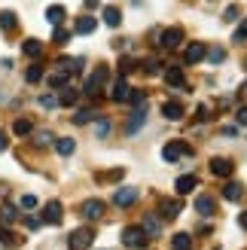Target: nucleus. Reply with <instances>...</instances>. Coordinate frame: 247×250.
I'll use <instances>...</instances> for the list:
<instances>
[{
	"instance_id": "nucleus-46",
	"label": "nucleus",
	"mask_w": 247,
	"mask_h": 250,
	"mask_svg": "<svg viewBox=\"0 0 247 250\" xmlns=\"http://www.w3.org/2000/svg\"><path fill=\"white\" fill-rule=\"evenodd\" d=\"M223 55H226L223 49H211V61H223Z\"/></svg>"
},
{
	"instance_id": "nucleus-32",
	"label": "nucleus",
	"mask_w": 247,
	"mask_h": 250,
	"mask_svg": "<svg viewBox=\"0 0 247 250\" xmlns=\"http://www.w3.org/2000/svg\"><path fill=\"white\" fill-rule=\"evenodd\" d=\"M98 113H95V110H77V113H73V122H77V125H85V122H92Z\"/></svg>"
},
{
	"instance_id": "nucleus-34",
	"label": "nucleus",
	"mask_w": 247,
	"mask_h": 250,
	"mask_svg": "<svg viewBox=\"0 0 247 250\" xmlns=\"http://www.w3.org/2000/svg\"><path fill=\"white\" fill-rule=\"evenodd\" d=\"M131 70H134V58H122L119 61V73L125 77V73H131Z\"/></svg>"
},
{
	"instance_id": "nucleus-7",
	"label": "nucleus",
	"mask_w": 247,
	"mask_h": 250,
	"mask_svg": "<svg viewBox=\"0 0 247 250\" xmlns=\"http://www.w3.org/2000/svg\"><path fill=\"white\" fill-rule=\"evenodd\" d=\"M159 217L162 220H177L180 217V202H174V198H162V202H159Z\"/></svg>"
},
{
	"instance_id": "nucleus-26",
	"label": "nucleus",
	"mask_w": 247,
	"mask_h": 250,
	"mask_svg": "<svg viewBox=\"0 0 247 250\" xmlns=\"http://www.w3.org/2000/svg\"><path fill=\"white\" fill-rule=\"evenodd\" d=\"M55 149H58V156H70L73 149H77V144H73V137H58Z\"/></svg>"
},
{
	"instance_id": "nucleus-19",
	"label": "nucleus",
	"mask_w": 247,
	"mask_h": 250,
	"mask_svg": "<svg viewBox=\"0 0 247 250\" xmlns=\"http://www.w3.org/2000/svg\"><path fill=\"white\" fill-rule=\"evenodd\" d=\"M223 198H226V202H241V198H244V186L241 183H226L223 186Z\"/></svg>"
},
{
	"instance_id": "nucleus-40",
	"label": "nucleus",
	"mask_w": 247,
	"mask_h": 250,
	"mask_svg": "<svg viewBox=\"0 0 247 250\" xmlns=\"http://www.w3.org/2000/svg\"><path fill=\"white\" fill-rule=\"evenodd\" d=\"M144 70H146V73H159V61H156V58H146V61H144Z\"/></svg>"
},
{
	"instance_id": "nucleus-6",
	"label": "nucleus",
	"mask_w": 247,
	"mask_h": 250,
	"mask_svg": "<svg viewBox=\"0 0 247 250\" xmlns=\"http://www.w3.org/2000/svg\"><path fill=\"white\" fill-rule=\"evenodd\" d=\"M138 189H134V186H122V189H116L113 192V205L116 208H128V205H134V202H138Z\"/></svg>"
},
{
	"instance_id": "nucleus-2",
	"label": "nucleus",
	"mask_w": 247,
	"mask_h": 250,
	"mask_svg": "<svg viewBox=\"0 0 247 250\" xmlns=\"http://www.w3.org/2000/svg\"><path fill=\"white\" fill-rule=\"evenodd\" d=\"M107 80H110V70H107V67H95L92 77L85 80V89H82V92L89 95V98H98V95H101V89L107 85Z\"/></svg>"
},
{
	"instance_id": "nucleus-16",
	"label": "nucleus",
	"mask_w": 247,
	"mask_h": 250,
	"mask_svg": "<svg viewBox=\"0 0 247 250\" xmlns=\"http://www.w3.org/2000/svg\"><path fill=\"white\" fill-rule=\"evenodd\" d=\"M195 186H199V177H192V174H186V177H177V183H174V189H177V195H186V192H192Z\"/></svg>"
},
{
	"instance_id": "nucleus-1",
	"label": "nucleus",
	"mask_w": 247,
	"mask_h": 250,
	"mask_svg": "<svg viewBox=\"0 0 247 250\" xmlns=\"http://www.w3.org/2000/svg\"><path fill=\"white\" fill-rule=\"evenodd\" d=\"M122 244L131 247V250H144L146 244H150V235H146L141 226H125L122 229Z\"/></svg>"
},
{
	"instance_id": "nucleus-4",
	"label": "nucleus",
	"mask_w": 247,
	"mask_h": 250,
	"mask_svg": "<svg viewBox=\"0 0 247 250\" xmlns=\"http://www.w3.org/2000/svg\"><path fill=\"white\" fill-rule=\"evenodd\" d=\"M189 153H192V146H186V141H171L162 149V159L165 162H177L180 156H189Z\"/></svg>"
},
{
	"instance_id": "nucleus-24",
	"label": "nucleus",
	"mask_w": 247,
	"mask_h": 250,
	"mask_svg": "<svg viewBox=\"0 0 247 250\" xmlns=\"http://www.w3.org/2000/svg\"><path fill=\"white\" fill-rule=\"evenodd\" d=\"M165 83L174 85V89H180V85H183V70L180 67H168L165 70Z\"/></svg>"
},
{
	"instance_id": "nucleus-30",
	"label": "nucleus",
	"mask_w": 247,
	"mask_h": 250,
	"mask_svg": "<svg viewBox=\"0 0 247 250\" xmlns=\"http://www.w3.org/2000/svg\"><path fill=\"white\" fill-rule=\"evenodd\" d=\"M49 85H52V89H64V85H67V73L64 70H55L52 77H49Z\"/></svg>"
},
{
	"instance_id": "nucleus-47",
	"label": "nucleus",
	"mask_w": 247,
	"mask_h": 250,
	"mask_svg": "<svg viewBox=\"0 0 247 250\" xmlns=\"http://www.w3.org/2000/svg\"><path fill=\"white\" fill-rule=\"evenodd\" d=\"M98 3H101V0H85V9H98Z\"/></svg>"
},
{
	"instance_id": "nucleus-21",
	"label": "nucleus",
	"mask_w": 247,
	"mask_h": 250,
	"mask_svg": "<svg viewBox=\"0 0 247 250\" xmlns=\"http://www.w3.org/2000/svg\"><path fill=\"white\" fill-rule=\"evenodd\" d=\"M192 247V235L189 232H177L174 238H171V250H189Z\"/></svg>"
},
{
	"instance_id": "nucleus-45",
	"label": "nucleus",
	"mask_w": 247,
	"mask_h": 250,
	"mask_svg": "<svg viewBox=\"0 0 247 250\" xmlns=\"http://www.w3.org/2000/svg\"><path fill=\"white\" fill-rule=\"evenodd\" d=\"M40 223H43V220H37V217H28V220H24V226H28V229H37Z\"/></svg>"
},
{
	"instance_id": "nucleus-29",
	"label": "nucleus",
	"mask_w": 247,
	"mask_h": 250,
	"mask_svg": "<svg viewBox=\"0 0 247 250\" xmlns=\"http://www.w3.org/2000/svg\"><path fill=\"white\" fill-rule=\"evenodd\" d=\"M0 28H3V31H12V28H16V12H9V9L0 12Z\"/></svg>"
},
{
	"instance_id": "nucleus-38",
	"label": "nucleus",
	"mask_w": 247,
	"mask_h": 250,
	"mask_svg": "<svg viewBox=\"0 0 247 250\" xmlns=\"http://www.w3.org/2000/svg\"><path fill=\"white\" fill-rule=\"evenodd\" d=\"M40 104H43L46 110H52V107H58V98H55V95H43V98H40Z\"/></svg>"
},
{
	"instance_id": "nucleus-39",
	"label": "nucleus",
	"mask_w": 247,
	"mask_h": 250,
	"mask_svg": "<svg viewBox=\"0 0 247 250\" xmlns=\"http://www.w3.org/2000/svg\"><path fill=\"white\" fill-rule=\"evenodd\" d=\"M244 40H247V19L241 21V28L235 31V43H244Z\"/></svg>"
},
{
	"instance_id": "nucleus-25",
	"label": "nucleus",
	"mask_w": 247,
	"mask_h": 250,
	"mask_svg": "<svg viewBox=\"0 0 247 250\" xmlns=\"http://www.w3.org/2000/svg\"><path fill=\"white\" fill-rule=\"evenodd\" d=\"M144 122H146V110H138V113H131V119H128V125H125V131H128V134H134Z\"/></svg>"
},
{
	"instance_id": "nucleus-18",
	"label": "nucleus",
	"mask_w": 247,
	"mask_h": 250,
	"mask_svg": "<svg viewBox=\"0 0 247 250\" xmlns=\"http://www.w3.org/2000/svg\"><path fill=\"white\" fill-rule=\"evenodd\" d=\"M21 52L28 55V58H40V55H43V43L34 40V37H28V40L21 43Z\"/></svg>"
},
{
	"instance_id": "nucleus-37",
	"label": "nucleus",
	"mask_w": 247,
	"mask_h": 250,
	"mask_svg": "<svg viewBox=\"0 0 247 250\" xmlns=\"http://www.w3.org/2000/svg\"><path fill=\"white\" fill-rule=\"evenodd\" d=\"M0 241H3V244H16V235H12L6 226H0Z\"/></svg>"
},
{
	"instance_id": "nucleus-36",
	"label": "nucleus",
	"mask_w": 247,
	"mask_h": 250,
	"mask_svg": "<svg viewBox=\"0 0 247 250\" xmlns=\"http://www.w3.org/2000/svg\"><path fill=\"white\" fill-rule=\"evenodd\" d=\"M52 144V134L49 131H37V146H49Z\"/></svg>"
},
{
	"instance_id": "nucleus-15",
	"label": "nucleus",
	"mask_w": 247,
	"mask_h": 250,
	"mask_svg": "<svg viewBox=\"0 0 247 250\" xmlns=\"http://www.w3.org/2000/svg\"><path fill=\"white\" fill-rule=\"evenodd\" d=\"M141 229L150 235V238H159V235H162V223H159L153 214H146V217H144V223H141Z\"/></svg>"
},
{
	"instance_id": "nucleus-11",
	"label": "nucleus",
	"mask_w": 247,
	"mask_h": 250,
	"mask_svg": "<svg viewBox=\"0 0 247 250\" xmlns=\"http://www.w3.org/2000/svg\"><path fill=\"white\" fill-rule=\"evenodd\" d=\"M128 95H131V89H128V83H125V77H119L116 83H113V92H110V98H113V101H128Z\"/></svg>"
},
{
	"instance_id": "nucleus-3",
	"label": "nucleus",
	"mask_w": 247,
	"mask_h": 250,
	"mask_svg": "<svg viewBox=\"0 0 247 250\" xmlns=\"http://www.w3.org/2000/svg\"><path fill=\"white\" fill-rule=\"evenodd\" d=\"M92 241H95V232H92L89 226H80V229H73V232H70L67 247H70V250H89Z\"/></svg>"
},
{
	"instance_id": "nucleus-10",
	"label": "nucleus",
	"mask_w": 247,
	"mask_h": 250,
	"mask_svg": "<svg viewBox=\"0 0 247 250\" xmlns=\"http://www.w3.org/2000/svg\"><path fill=\"white\" fill-rule=\"evenodd\" d=\"M43 223H52V226H58L61 223V202H49L46 208H43V217H40Z\"/></svg>"
},
{
	"instance_id": "nucleus-28",
	"label": "nucleus",
	"mask_w": 247,
	"mask_h": 250,
	"mask_svg": "<svg viewBox=\"0 0 247 250\" xmlns=\"http://www.w3.org/2000/svg\"><path fill=\"white\" fill-rule=\"evenodd\" d=\"M55 67L64 70V73H77V70H80V61H77V58H61Z\"/></svg>"
},
{
	"instance_id": "nucleus-42",
	"label": "nucleus",
	"mask_w": 247,
	"mask_h": 250,
	"mask_svg": "<svg viewBox=\"0 0 247 250\" xmlns=\"http://www.w3.org/2000/svg\"><path fill=\"white\" fill-rule=\"evenodd\" d=\"M235 125H247V107H238L235 110Z\"/></svg>"
},
{
	"instance_id": "nucleus-43",
	"label": "nucleus",
	"mask_w": 247,
	"mask_h": 250,
	"mask_svg": "<svg viewBox=\"0 0 247 250\" xmlns=\"http://www.w3.org/2000/svg\"><path fill=\"white\" fill-rule=\"evenodd\" d=\"M223 19H226V21H235V19H238V6H229V9L223 12Z\"/></svg>"
},
{
	"instance_id": "nucleus-41",
	"label": "nucleus",
	"mask_w": 247,
	"mask_h": 250,
	"mask_svg": "<svg viewBox=\"0 0 247 250\" xmlns=\"http://www.w3.org/2000/svg\"><path fill=\"white\" fill-rule=\"evenodd\" d=\"M21 208H24V210H34V208H37V198H34V195H21Z\"/></svg>"
},
{
	"instance_id": "nucleus-31",
	"label": "nucleus",
	"mask_w": 247,
	"mask_h": 250,
	"mask_svg": "<svg viewBox=\"0 0 247 250\" xmlns=\"http://www.w3.org/2000/svg\"><path fill=\"white\" fill-rule=\"evenodd\" d=\"M24 80H28V83H40L43 80V67L40 64H31L28 70H24Z\"/></svg>"
},
{
	"instance_id": "nucleus-14",
	"label": "nucleus",
	"mask_w": 247,
	"mask_h": 250,
	"mask_svg": "<svg viewBox=\"0 0 247 250\" xmlns=\"http://www.w3.org/2000/svg\"><path fill=\"white\" fill-rule=\"evenodd\" d=\"M195 210H199L202 217H211L214 210H217V202H214L211 195H199V198H195Z\"/></svg>"
},
{
	"instance_id": "nucleus-20",
	"label": "nucleus",
	"mask_w": 247,
	"mask_h": 250,
	"mask_svg": "<svg viewBox=\"0 0 247 250\" xmlns=\"http://www.w3.org/2000/svg\"><path fill=\"white\" fill-rule=\"evenodd\" d=\"M77 98H80V92L73 89V85H64V89H61V95H58V104H61V107H73V104H77Z\"/></svg>"
},
{
	"instance_id": "nucleus-35",
	"label": "nucleus",
	"mask_w": 247,
	"mask_h": 250,
	"mask_svg": "<svg viewBox=\"0 0 247 250\" xmlns=\"http://www.w3.org/2000/svg\"><path fill=\"white\" fill-rule=\"evenodd\" d=\"M52 37H55V43H58V46H64V43L70 40V34H67V31H61V24L55 28V34H52Z\"/></svg>"
},
{
	"instance_id": "nucleus-50",
	"label": "nucleus",
	"mask_w": 247,
	"mask_h": 250,
	"mask_svg": "<svg viewBox=\"0 0 247 250\" xmlns=\"http://www.w3.org/2000/svg\"><path fill=\"white\" fill-rule=\"evenodd\" d=\"M244 64H247V58H244Z\"/></svg>"
},
{
	"instance_id": "nucleus-8",
	"label": "nucleus",
	"mask_w": 247,
	"mask_h": 250,
	"mask_svg": "<svg viewBox=\"0 0 247 250\" xmlns=\"http://www.w3.org/2000/svg\"><path fill=\"white\" fill-rule=\"evenodd\" d=\"M205 55H207V46L205 43H189L186 52H183V61H186V64H199Z\"/></svg>"
},
{
	"instance_id": "nucleus-9",
	"label": "nucleus",
	"mask_w": 247,
	"mask_h": 250,
	"mask_svg": "<svg viewBox=\"0 0 247 250\" xmlns=\"http://www.w3.org/2000/svg\"><path fill=\"white\" fill-rule=\"evenodd\" d=\"M235 171V165L226 159V156H217V159H211V174L214 177H229V174Z\"/></svg>"
},
{
	"instance_id": "nucleus-13",
	"label": "nucleus",
	"mask_w": 247,
	"mask_h": 250,
	"mask_svg": "<svg viewBox=\"0 0 247 250\" xmlns=\"http://www.w3.org/2000/svg\"><path fill=\"white\" fill-rule=\"evenodd\" d=\"M162 116L171 119V122L183 119V104H180V101H165V104H162Z\"/></svg>"
},
{
	"instance_id": "nucleus-22",
	"label": "nucleus",
	"mask_w": 247,
	"mask_h": 250,
	"mask_svg": "<svg viewBox=\"0 0 247 250\" xmlns=\"http://www.w3.org/2000/svg\"><path fill=\"white\" fill-rule=\"evenodd\" d=\"M95 28H98V19H92V16L77 19V34H95Z\"/></svg>"
},
{
	"instance_id": "nucleus-44",
	"label": "nucleus",
	"mask_w": 247,
	"mask_h": 250,
	"mask_svg": "<svg viewBox=\"0 0 247 250\" xmlns=\"http://www.w3.org/2000/svg\"><path fill=\"white\" fill-rule=\"evenodd\" d=\"M107 131H110V122H107V119H101V122H98V134H101V137H104Z\"/></svg>"
},
{
	"instance_id": "nucleus-33",
	"label": "nucleus",
	"mask_w": 247,
	"mask_h": 250,
	"mask_svg": "<svg viewBox=\"0 0 247 250\" xmlns=\"http://www.w3.org/2000/svg\"><path fill=\"white\" fill-rule=\"evenodd\" d=\"M16 217H19V210L12 208V205H3V208H0V220H3V223H12Z\"/></svg>"
},
{
	"instance_id": "nucleus-23",
	"label": "nucleus",
	"mask_w": 247,
	"mask_h": 250,
	"mask_svg": "<svg viewBox=\"0 0 247 250\" xmlns=\"http://www.w3.org/2000/svg\"><path fill=\"white\" fill-rule=\"evenodd\" d=\"M104 21L110 24V28H119V24H122V12L116 6H104Z\"/></svg>"
},
{
	"instance_id": "nucleus-48",
	"label": "nucleus",
	"mask_w": 247,
	"mask_h": 250,
	"mask_svg": "<svg viewBox=\"0 0 247 250\" xmlns=\"http://www.w3.org/2000/svg\"><path fill=\"white\" fill-rule=\"evenodd\" d=\"M238 223H241V229H247V210H244V214H238Z\"/></svg>"
},
{
	"instance_id": "nucleus-17",
	"label": "nucleus",
	"mask_w": 247,
	"mask_h": 250,
	"mask_svg": "<svg viewBox=\"0 0 247 250\" xmlns=\"http://www.w3.org/2000/svg\"><path fill=\"white\" fill-rule=\"evenodd\" d=\"M64 19H67V12H64V6H58V3H55V6H49V9H46V21L52 24V28H58V24L64 21Z\"/></svg>"
},
{
	"instance_id": "nucleus-27",
	"label": "nucleus",
	"mask_w": 247,
	"mask_h": 250,
	"mask_svg": "<svg viewBox=\"0 0 247 250\" xmlns=\"http://www.w3.org/2000/svg\"><path fill=\"white\" fill-rule=\"evenodd\" d=\"M12 131H16L19 137H24V134H31V131H34V125H31V119H24V116H21V119L12 122Z\"/></svg>"
},
{
	"instance_id": "nucleus-5",
	"label": "nucleus",
	"mask_w": 247,
	"mask_h": 250,
	"mask_svg": "<svg viewBox=\"0 0 247 250\" xmlns=\"http://www.w3.org/2000/svg\"><path fill=\"white\" fill-rule=\"evenodd\" d=\"M104 210H107V205L101 202V198H89V202H82L80 214H82L85 220H101V217H104Z\"/></svg>"
},
{
	"instance_id": "nucleus-12",
	"label": "nucleus",
	"mask_w": 247,
	"mask_h": 250,
	"mask_svg": "<svg viewBox=\"0 0 247 250\" xmlns=\"http://www.w3.org/2000/svg\"><path fill=\"white\" fill-rule=\"evenodd\" d=\"M180 43H183V31H180V28H168V31L162 34V46H165V49H177Z\"/></svg>"
},
{
	"instance_id": "nucleus-49",
	"label": "nucleus",
	"mask_w": 247,
	"mask_h": 250,
	"mask_svg": "<svg viewBox=\"0 0 247 250\" xmlns=\"http://www.w3.org/2000/svg\"><path fill=\"white\" fill-rule=\"evenodd\" d=\"M3 149H6V134L0 131V153H3Z\"/></svg>"
}]
</instances>
